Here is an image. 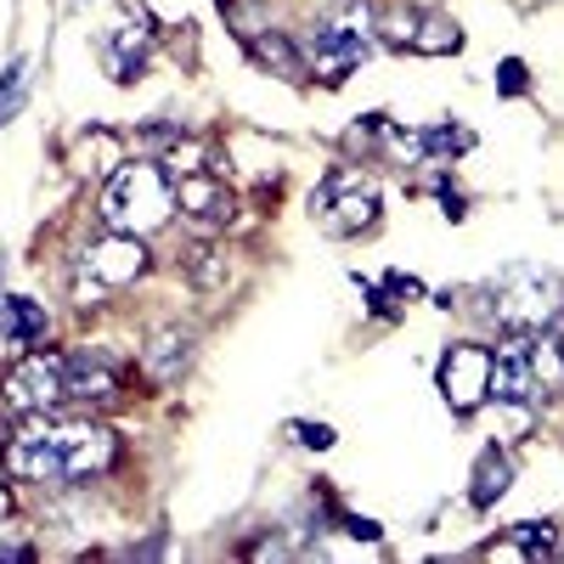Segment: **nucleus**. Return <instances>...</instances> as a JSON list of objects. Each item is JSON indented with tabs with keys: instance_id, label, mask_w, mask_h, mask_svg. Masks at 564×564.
Returning <instances> with one entry per match:
<instances>
[{
	"instance_id": "obj_1",
	"label": "nucleus",
	"mask_w": 564,
	"mask_h": 564,
	"mask_svg": "<svg viewBox=\"0 0 564 564\" xmlns=\"http://www.w3.org/2000/svg\"><path fill=\"white\" fill-rule=\"evenodd\" d=\"M119 457V435L90 417H29L7 446V468L29 486H79L108 475Z\"/></svg>"
},
{
	"instance_id": "obj_2",
	"label": "nucleus",
	"mask_w": 564,
	"mask_h": 564,
	"mask_svg": "<svg viewBox=\"0 0 564 564\" xmlns=\"http://www.w3.org/2000/svg\"><path fill=\"white\" fill-rule=\"evenodd\" d=\"M170 215H175V181L164 175V164L135 159V164H119L108 175V193H102V226L108 231L153 238V231L170 226Z\"/></svg>"
},
{
	"instance_id": "obj_3",
	"label": "nucleus",
	"mask_w": 564,
	"mask_h": 564,
	"mask_svg": "<svg viewBox=\"0 0 564 564\" xmlns=\"http://www.w3.org/2000/svg\"><path fill=\"white\" fill-rule=\"evenodd\" d=\"M372 18H379L372 0H339V7L300 40L305 74H316L322 85H345L350 68H361L372 57Z\"/></svg>"
},
{
	"instance_id": "obj_4",
	"label": "nucleus",
	"mask_w": 564,
	"mask_h": 564,
	"mask_svg": "<svg viewBox=\"0 0 564 564\" xmlns=\"http://www.w3.org/2000/svg\"><path fill=\"white\" fill-rule=\"evenodd\" d=\"M486 300L502 334H542L564 316V276L542 265H508L486 289Z\"/></svg>"
},
{
	"instance_id": "obj_5",
	"label": "nucleus",
	"mask_w": 564,
	"mask_h": 564,
	"mask_svg": "<svg viewBox=\"0 0 564 564\" xmlns=\"http://www.w3.org/2000/svg\"><path fill=\"white\" fill-rule=\"evenodd\" d=\"M311 215L322 220L327 238H361L379 220V186L361 170H327L322 186L311 193Z\"/></svg>"
},
{
	"instance_id": "obj_6",
	"label": "nucleus",
	"mask_w": 564,
	"mask_h": 564,
	"mask_svg": "<svg viewBox=\"0 0 564 564\" xmlns=\"http://www.w3.org/2000/svg\"><path fill=\"white\" fill-rule=\"evenodd\" d=\"M372 34H379L390 52H417V57L463 52V29L452 18H441V12H423V7H379Z\"/></svg>"
},
{
	"instance_id": "obj_7",
	"label": "nucleus",
	"mask_w": 564,
	"mask_h": 564,
	"mask_svg": "<svg viewBox=\"0 0 564 564\" xmlns=\"http://www.w3.org/2000/svg\"><path fill=\"white\" fill-rule=\"evenodd\" d=\"M68 395H63V356L52 350H29L7 367V379H0V406L18 412V417H45L57 412Z\"/></svg>"
},
{
	"instance_id": "obj_8",
	"label": "nucleus",
	"mask_w": 564,
	"mask_h": 564,
	"mask_svg": "<svg viewBox=\"0 0 564 564\" xmlns=\"http://www.w3.org/2000/svg\"><path fill=\"white\" fill-rule=\"evenodd\" d=\"M141 271H148V243L130 238V231H102V238L79 254V294L90 289V300H97L108 289H130Z\"/></svg>"
},
{
	"instance_id": "obj_9",
	"label": "nucleus",
	"mask_w": 564,
	"mask_h": 564,
	"mask_svg": "<svg viewBox=\"0 0 564 564\" xmlns=\"http://www.w3.org/2000/svg\"><path fill=\"white\" fill-rule=\"evenodd\" d=\"M435 384L457 417H475L491 401V350L486 345H452L435 367Z\"/></svg>"
},
{
	"instance_id": "obj_10",
	"label": "nucleus",
	"mask_w": 564,
	"mask_h": 564,
	"mask_svg": "<svg viewBox=\"0 0 564 564\" xmlns=\"http://www.w3.org/2000/svg\"><path fill=\"white\" fill-rule=\"evenodd\" d=\"M175 209L193 220L198 231H226L238 204H231L226 181L215 170H193V175H175Z\"/></svg>"
},
{
	"instance_id": "obj_11",
	"label": "nucleus",
	"mask_w": 564,
	"mask_h": 564,
	"mask_svg": "<svg viewBox=\"0 0 564 564\" xmlns=\"http://www.w3.org/2000/svg\"><path fill=\"white\" fill-rule=\"evenodd\" d=\"M124 390V367L108 350H74L63 356V395L68 401H113Z\"/></svg>"
},
{
	"instance_id": "obj_12",
	"label": "nucleus",
	"mask_w": 564,
	"mask_h": 564,
	"mask_svg": "<svg viewBox=\"0 0 564 564\" xmlns=\"http://www.w3.org/2000/svg\"><path fill=\"white\" fill-rule=\"evenodd\" d=\"M491 401H497V406H531V401H536L531 334H513L502 350H491Z\"/></svg>"
},
{
	"instance_id": "obj_13",
	"label": "nucleus",
	"mask_w": 564,
	"mask_h": 564,
	"mask_svg": "<svg viewBox=\"0 0 564 564\" xmlns=\"http://www.w3.org/2000/svg\"><path fill=\"white\" fill-rule=\"evenodd\" d=\"M193 350H198V339L186 334V327H164V334H153L148 350H141V372H148L153 384H181V372L193 367Z\"/></svg>"
},
{
	"instance_id": "obj_14",
	"label": "nucleus",
	"mask_w": 564,
	"mask_h": 564,
	"mask_svg": "<svg viewBox=\"0 0 564 564\" xmlns=\"http://www.w3.org/2000/svg\"><path fill=\"white\" fill-rule=\"evenodd\" d=\"M45 334H52V322H45V305L12 294V300H0V339L18 345V350H34L45 345Z\"/></svg>"
},
{
	"instance_id": "obj_15",
	"label": "nucleus",
	"mask_w": 564,
	"mask_h": 564,
	"mask_svg": "<svg viewBox=\"0 0 564 564\" xmlns=\"http://www.w3.org/2000/svg\"><path fill=\"white\" fill-rule=\"evenodd\" d=\"M475 491H468V502L475 508H497L502 502V491L513 486V463H508V452L502 446H486L480 457H475V480H468Z\"/></svg>"
},
{
	"instance_id": "obj_16",
	"label": "nucleus",
	"mask_w": 564,
	"mask_h": 564,
	"mask_svg": "<svg viewBox=\"0 0 564 564\" xmlns=\"http://www.w3.org/2000/svg\"><path fill=\"white\" fill-rule=\"evenodd\" d=\"M531 379L536 395H564V334H553V327L531 334Z\"/></svg>"
},
{
	"instance_id": "obj_17",
	"label": "nucleus",
	"mask_w": 564,
	"mask_h": 564,
	"mask_svg": "<svg viewBox=\"0 0 564 564\" xmlns=\"http://www.w3.org/2000/svg\"><path fill=\"white\" fill-rule=\"evenodd\" d=\"M249 52H254L265 68H276L282 79H305V57H300V45H294L289 34H276V29H254V34H249Z\"/></svg>"
},
{
	"instance_id": "obj_18",
	"label": "nucleus",
	"mask_w": 564,
	"mask_h": 564,
	"mask_svg": "<svg viewBox=\"0 0 564 564\" xmlns=\"http://www.w3.org/2000/svg\"><path fill=\"white\" fill-rule=\"evenodd\" d=\"M423 135V159H457V153H475V130H468L463 119H441L430 130H417Z\"/></svg>"
},
{
	"instance_id": "obj_19",
	"label": "nucleus",
	"mask_w": 564,
	"mask_h": 564,
	"mask_svg": "<svg viewBox=\"0 0 564 564\" xmlns=\"http://www.w3.org/2000/svg\"><path fill=\"white\" fill-rule=\"evenodd\" d=\"M23 97H29V63L12 57L7 68H0V124H12V119H18Z\"/></svg>"
},
{
	"instance_id": "obj_20",
	"label": "nucleus",
	"mask_w": 564,
	"mask_h": 564,
	"mask_svg": "<svg viewBox=\"0 0 564 564\" xmlns=\"http://www.w3.org/2000/svg\"><path fill=\"white\" fill-rule=\"evenodd\" d=\"M508 542L520 547V558H553V553H558V536H553V525H536V520L513 525V531H508Z\"/></svg>"
},
{
	"instance_id": "obj_21",
	"label": "nucleus",
	"mask_w": 564,
	"mask_h": 564,
	"mask_svg": "<svg viewBox=\"0 0 564 564\" xmlns=\"http://www.w3.org/2000/svg\"><path fill=\"white\" fill-rule=\"evenodd\" d=\"M531 90V68L520 57H502L497 63V97H525Z\"/></svg>"
},
{
	"instance_id": "obj_22",
	"label": "nucleus",
	"mask_w": 564,
	"mask_h": 564,
	"mask_svg": "<svg viewBox=\"0 0 564 564\" xmlns=\"http://www.w3.org/2000/svg\"><path fill=\"white\" fill-rule=\"evenodd\" d=\"M390 135V113H367V119H356V130H350V148H379V141Z\"/></svg>"
},
{
	"instance_id": "obj_23",
	"label": "nucleus",
	"mask_w": 564,
	"mask_h": 564,
	"mask_svg": "<svg viewBox=\"0 0 564 564\" xmlns=\"http://www.w3.org/2000/svg\"><path fill=\"white\" fill-rule=\"evenodd\" d=\"M220 271H226V260L215 254V243H198V254H193V282H198V289H215Z\"/></svg>"
},
{
	"instance_id": "obj_24",
	"label": "nucleus",
	"mask_w": 564,
	"mask_h": 564,
	"mask_svg": "<svg viewBox=\"0 0 564 564\" xmlns=\"http://www.w3.org/2000/svg\"><path fill=\"white\" fill-rule=\"evenodd\" d=\"M289 435H294L300 446H311V452H327V446L339 441L334 430H327V423H289Z\"/></svg>"
},
{
	"instance_id": "obj_25",
	"label": "nucleus",
	"mask_w": 564,
	"mask_h": 564,
	"mask_svg": "<svg viewBox=\"0 0 564 564\" xmlns=\"http://www.w3.org/2000/svg\"><path fill=\"white\" fill-rule=\"evenodd\" d=\"M384 294H390V305H406V300H423V282L406 276V271H390L384 276Z\"/></svg>"
},
{
	"instance_id": "obj_26",
	"label": "nucleus",
	"mask_w": 564,
	"mask_h": 564,
	"mask_svg": "<svg viewBox=\"0 0 564 564\" xmlns=\"http://www.w3.org/2000/svg\"><path fill=\"white\" fill-rule=\"evenodd\" d=\"M334 520L345 525V536H356V542H379L384 531H379V520H361V513H334Z\"/></svg>"
},
{
	"instance_id": "obj_27",
	"label": "nucleus",
	"mask_w": 564,
	"mask_h": 564,
	"mask_svg": "<svg viewBox=\"0 0 564 564\" xmlns=\"http://www.w3.org/2000/svg\"><path fill=\"white\" fill-rule=\"evenodd\" d=\"M441 204H446V215H452V220H463V193H452V186H441Z\"/></svg>"
},
{
	"instance_id": "obj_28",
	"label": "nucleus",
	"mask_w": 564,
	"mask_h": 564,
	"mask_svg": "<svg viewBox=\"0 0 564 564\" xmlns=\"http://www.w3.org/2000/svg\"><path fill=\"white\" fill-rule=\"evenodd\" d=\"M12 520V486H7V475H0V525Z\"/></svg>"
}]
</instances>
